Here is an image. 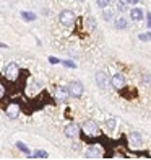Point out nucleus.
<instances>
[{
    "label": "nucleus",
    "instance_id": "f257e3e1",
    "mask_svg": "<svg viewBox=\"0 0 151 160\" xmlns=\"http://www.w3.org/2000/svg\"><path fill=\"white\" fill-rule=\"evenodd\" d=\"M20 74H21V69L16 62H8L3 69V77L8 82H16L20 78Z\"/></svg>",
    "mask_w": 151,
    "mask_h": 160
},
{
    "label": "nucleus",
    "instance_id": "f03ea898",
    "mask_svg": "<svg viewBox=\"0 0 151 160\" xmlns=\"http://www.w3.org/2000/svg\"><path fill=\"white\" fill-rule=\"evenodd\" d=\"M81 131H83V137H96L101 132L99 124L94 119H86L81 126Z\"/></svg>",
    "mask_w": 151,
    "mask_h": 160
},
{
    "label": "nucleus",
    "instance_id": "7ed1b4c3",
    "mask_svg": "<svg viewBox=\"0 0 151 160\" xmlns=\"http://www.w3.org/2000/svg\"><path fill=\"white\" fill-rule=\"evenodd\" d=\"M59 21H60V25L62 26H65V28H70V26H73L75 25V21H76V15L71 10H62L60 12V15H59Z\"/></svg>",
    "mask_w": 151,
    "mask_h": 160
},
{
    "label": "nucleus",
    "instance_id": "20e7f679",
    "mask_svg": "<svg viewBox=\"0 0 151 160\" xmlns=\"http://www.w3.org/2000/svg\"><path fill=\"white\" fill-rule=\"evenodd\" d=\"M68 92H70V97H73V98H81L83 97V83L81 82H78V80H73V82H70L68 83Z\"/></svg>",
    "mask_w": 151,
    "mask_h": 160
},
{
    "label": "nucleus",
    "instance_id": "39448f33",
    "mask_svg": "<svg viewBox=\"0 0 151 160\" xmlns=\"http://www.w3.org/2000/svg\"><path fill=\"white\" fill-rule=\"evenodd\" d=\"M70 97V92H68V87H63V85H59L55 88V93H54V98L57 103H65Z\"/></svg>",
    "mask_w": 151,
    "mask_h": 160
},
{
    "label": "nucleus",
    "instance_id": "423d86ee",
    "mask_svg": "<svg viewBox=\"0 0 151 160\" xmlns=\"http://www.w3.org/2000/svg\"><path fill=\"white\" fill-rule=\"evenodd\" d=\"M20 113H21V106L18 103H15V101L8 103L7 108H5V114H7V118H8V119H16L20 116Z\"/></svg>",
    "mask_w": 151,
    "mask_h": 160
},
{
    "label": "nucleus",
    "instance_id": "0eeeda50",
    "mask_svg": "<svg viewBox=\"0 0 151 160\" xmlns=\"http://www.w3.org/2000/svg\"><path fill=\"white\" fill-rule=\"evenodd\" d=\"M103 155H104V149L101 147V145H98V144L89 145V147L86 149V154H85L86 158H99Z\"/></svg>",
    "mask_w": 151,
    "mask_h": 160
},
{
    "label": "nucleus",
    "instance_id": "6e6552de",
    "mask_svg": "<svg viewBox=\"0 0 151 160\" xmlns=\"http://www.w3.org/2000/svg\"><path fill=\"white\" fill-rule=\"evenodd\" d=\"M111 85H112V88H116V90H124L125 88V75H122V74H114L112 78H111Z\"/></svg>",
    "mask_w": 151,
    "mask_h": 160
},
{
    "label": "nucleus",
    "instance_id": "1a4fd4ad",
    "mask_svg": "<svg viewBox=\"0 0 151 160\" xmlns=\"http://www.w3.org/2000/svg\"><path fill=\"white\" fill-rule=\"evenodd\" d=\"M26 95L28 97H36V95H38V93L41 92V83L39 82H36V80H30V83H28L26 85Z\"/></svg>",
    "mask_w": 151,
    "mask_h": 160
},
{
    "label": "nucleus",
    "instance_id": "9d476101",
    "mask_svg": "<svg viewBox=\"0 0 151 160\" xmlns=\"http://www.w3.org/2000/svg\"><path fill=\"white\" fill-rule=\"evenodd\" d=\"M63 134H65L68 139H75V137L80 134V128H78L75 122H70V124H67L63 128Z\"/></svg>",
    "mask_w": 151,
    "mask_h": 160
},
{
    "label": "nucleus",
    "instance_id": "9b49d317",
    "mask_svg": "<svg viewBox=\"0 0 151 160\" xmlns=\"http://www.w3.org/2000/svg\"><path fill=\"white\" fill-rule=\"evenodd\" d=\"M96 85L101 90L107 88V75L104 74V72H96Z\"/></svg>",
    "mask_w": 151,
    "mask_h": 160
},
{
    "label": "nucleus",
    "instance_id": "f8f14e48",
    "mask_svg": "<svg viewBox=\"0 0 151 160\" xmlns=\"http://www.w3.org/2000/svg\"><path fill=\"white\" fill-rule=\"evenodd\" d=\"M130 18L133 21H141L145 18V12H143V8H140V7H133L130 10Z\"/></svg>",
    "mask_w": 151,
    "mask_h": 160
},
{
    "label": "nucleus",
    "instance_id": "ddd939ff",
    "mask_svg": "<svg viewBox=\"0 0 151 160\" xmlns=\"http://www.w3.org/2000/svg\"><path fill=\"white\" fill-rule=\"evenodd\" d=\"M83 23H85V28H86V31H93L96 28V20L93 18V17H86L83 20Z\"/></svg>",
    "mask_w": 151,
    "mask_h": 160
},
{
    "label": "nucleus",
    "instance_id": "4468645a",
    "mask_svg": "<svg viewBox=\"0 0 151 160\" xmlns=\"http://www.w3.org/2000/svg\"><path fill=\"white\" fill-rule=\"evenodd\" d=\"M132 145H141V134L140 132H132L130 137H128Z\"/></svg>",
    "mask_w": 151,
    "mask_h": 160
},
{
    "label": "nucleus",
    "instance_id": "2eb2a0df",
    "mask_svg": "<svg viewBox=\"0 0 151 160\" xmlns=\"http://www.w3.org/2000/svg\"><path fill=\"white\" fill-rule=\"evenodd\" d=\"M116 28H117V30H127V28H128V21H127V18H124V17L117 18V21H116Z\"/></svg>",
    "mask_w": 151,
    "mask_h": 160
},
{
    "label": "nucleus",
    "instance_id": "dca6fc26",
    "mask_svg": "<svg viewBox=\"0 0 151 160\" xmlns=\"http://www.w3.org/2000/svg\"><path fill=\"white\" fill-rule=\"evenodd\" d=\"M21 18H23L25 21H34V20H36V13L23 10V12H21Z\"/></svg>",
    "mask_w": 151,
    "mask_h": 160
},
{
    "label": "nucleus",
    "instance_id": "f3484780",
    "mask_svg": "<svg viewBox=\"0 0 151 160\" xmlns=\"http://www.w3.org/2000/svg\"><path fill=\"white\" fill-rule=\"evenodd\" d=\"M16 149L20 152H23V154H26V157H31V150L28 149V145L23 144V142H16Z\"/></svg>",
    "mask_w": 151,
    "mask_h": 160
},
{
    "label": "nucleus",
    "instance_id": "a211bd4d",
    "mask_svg": "<svg viewBox=\"0 0 151 160\" xmlns=\"http://www.w3.org/2000/svg\"><path fill=\"white\" fill-rule=\"evenodd\" d=\"M47 157H49V154L46 150H34V154H31L30 158H47Z\"/></svg>",
    "mask_w": 151,
    "mask_h": 160
},
{
    "label": "nucleus",
    "instance_id": "6ab92c4d",
    "mask_svg": "<svg viewBox=\"0 0 151 160\" xmlns=\"http://www.w3.org/2000/svg\"><path fill=\"white\" fill-rule=\"evenodd\" d=\"M106 126H107V131H109V132H114V131H116V126H117V119H116V118L109 119Z\"/></svg>",
    "mask_w": 151,
    "mask_h": 160
},
{
    "label": "nucleus",
    "instance_id": "aec40b11",
    "mask_svg": "<svg viewBox=\"0 0 151 160\" xmlns=\"http://www.w3.org/2000/svg\"><path fill=\"white\" fill-rule=\"evenodd\" d=\"M103 18H104L106 21H112V18H114V12H112V10H107V7H106L104 12H103Z\"/></svg>",
    "mask_w": 151,
    "mask_h": 160
},
{
    "label": "nucleus",
    "instance_id": "412c9836",
    "mask_svg": "<svg viewBox=\"0 0 151 160\" xmlns=\"http://www.w3.org/2000/svg\"><path fill=\"white\" fill-rule=\"evenodd\" d=\"M117 10H119V12H125V10H127V2H125V0H119Z\"/></svg>",
    "mask_w": 151,
    "mask_h": 160
},
{
    "label": "nucleus",
    "instance_id": "4be33fe9",
    "mask_svg": "<svg viewBox=\"0 0 151 160\" xmlns=\"http://www.w3.org/2000/svg\"><path fill=\"white\" fill-rule=\"evenodd\" d=\"M60 64L65 65V67H68V69H76V64L71 62V61H60Z\"/></svg>",
    "mask_w": 151,
    "mask_h": 160
},
{
    "label": "nucleus",
    "instance_id": "5701e85b",
    "mask_svg": "<svg viewBox=\"0 0 151 160\" xmlns=\"http://www.w3.org/2000/svg\"><path fill=\"white\" fill-rule=\"evenodd\" d=\"M96 3L101 7V8H106V7L109 5L111 2H109V0H96Z\"/></svg>",
    "mask_w": 151,
    "mask_h": 160
},
{
    "label": "nucleus",
    "instance_id": "b1692460",
    "mask_svg": "<svg viewBox=\"0 0 151 160\" xmlns=\"http://www.w3.org/2000/svg\"><path fill=\"white\" fill-rule=\"evenodd\" d=\"M5 95H7V88H5V85H3V83H0V101L3 100Z\"/></svg>",
    "mask_w": 151,
    "mask_h": 160
},
{
    "label": "nucleus",
    "instance_id": "393cba45",
    "mask_svg": "<svg viewBox=\"0 0 151 160\" xmlns=\"http://www.w3.org/2000/svg\"><path fill=\"white\" fill-rule=\"evenodd\" d=\"M138 39L140 41H149V33H141V34H138Z\"/></svg>",
    "mask_w": 151,
    "mask_h": 160
},
{
    "label": "nucleus",
    "instance_id": "a878e982",
    "mask_svg": "<svg viewBox=\"0 0 151 160\" xmlns=\"http://www.w3.org/2000/svg\"><path fill=\"white\" fill-rule=\"evenodd\" d=\"M145 18H146V26L151 30V12H148V13H145Z\"/></svg>",
    "mask_w": 151,
    "mask_h": 160
},
{
    "label": "nucleus",
    "instance_id": "bb28decb",
    "mask_svg": "<svg viewBox=\"0 0 151 160\" xmlns=\"http://www.w3.org/2000/svg\"><path fill=\"white\" fill-rule=\"evenodd\" d=\"M47 61H49L50 64H52V65H55V64H60V59H57V57H54V56H50Z\"/></svg>",
    "mask_w": 151,
    "mask_h": 160
},
{
    "label": "nucleus",
    "instance_id": "cd10ccee",
    "mask_svg": "<svg viewBox=\"0 0 151 160\" xmlns=\"http://www.w3.org/2000/svg\"><path fill=\"white\" fill-rule=\"evenodd\" d=\"M143 82H145L146 85H151V75L149 74H145V75H143Z\"/></svg>",
    "mask_w": 151,
    "mask_h": 160
},
{
    "label": "nucleus",
    "instance_id": "c85d7f7f",
    "mask_svg": "<svg viewBox=\"0 0 151 160\" xmlns=\"http://www.w3.org/2000/svg\"><path fill=\"white\" fill-rule=\"evenodd\" d=\"M127 2V5H135V3H138L140 0H125Z\"/></svg>",
    "mask_w": 151,
    "mask_h": 160
},
{
    "label": "nucleus",
    "instance_id": "c756f323",
    "mask_svg": "<svg viewBox=\"0 0 151 160\" xmlns=\"http://www.w3.org/2000/svg\"><path fill=\"white\" fill-rule=\"evenodd\" d=\"M7 48H8V46H7L5 42H0V49H7Z\"/></svg>",
    "mask_w": 151,
    "mask_h": 160
},
{
    "label": "nucleus",
    "instance_id": "7c9ffc66",
    "mask_svg": "<svg viewBox=\"0 0 151 160\" xmlns=\"http://www.w3.org/2000/svg\"><path fill=\"white\" fill-rule=\"evenodd\" d=\"M109 2H112V3H114V2H117V0H109Z\"/></svg>",
    "mask_w": 151,
    "mask_h": 160
},
{
    "label": "nucleus",
    "instance_id": "2f4dec72",
    "mask_svg": "<svg viewBox=\"0 0 151 160\" xmlns=\"http://www.w3.org/2000/svg\"><path fill=\"white\" fill-rule=\"evenodd\" d=\"M149 39H151V33H149Z\"/></svg>",
    "mask_w": 151,
    "mask_h": 160
},
{
    "label": "nucleus",
    "instance_id": "473e14b6",
    "mask_svg": "<svg viewBox=\"0 0 151 160\" xmlns=\"http://www.w3.org/2000/svg\"><path fill=\"white\" fill-rule=\"evenodd\" d=\"M80 2H85V0H80Z\"/></svg>",
    "mask_w": 151,
    "mask_h": 160
}]
</instances>
